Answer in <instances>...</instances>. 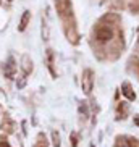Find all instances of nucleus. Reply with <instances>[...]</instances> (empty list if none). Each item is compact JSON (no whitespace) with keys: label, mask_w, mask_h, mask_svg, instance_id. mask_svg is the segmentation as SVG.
Segmentation results:
<instances>
[{"label":"nucleus","mask_w":139,"mask_h":147,"mask_svg":"<svg viewBox=\"0 0 139 147\" xmlns=\"http://www.w3.org/2000/svg\"><path fill=\"white\" fill-rule=\"evenodd\" d=\"M96 37L99 42H107V40H110L113 37V31L107 26H100L96 31Z\"/></svg>","instance_id":"2"},{"label":"nucleus","mask_w":139,"mask_h":147,"mask_svg":"<svg viewBox=\"0 0 139 147\" xmlns=\"http://www.w3.org/2000/svg\"><path fill=\"white\" fill-rule=\"evenodd\" d=\"M102 21H118V16L117 15H105L104 18H102Z\"/></svg>","instance_id":"8"},{"label":"nucleus","mask_w":139,"mask_h":147,"mask_svg":"<svg viewBox=\"0 0 139 147\" xmlns=\"http://www.w3.org/2000/svg\"><path fill=\"white\" fill-rule=\"evenodd\" d=\"M29 20H31V13L28 11V10H26V11H23V16H21V21H20V26H18V29H20V31H24V29H26Z\"/></svg>","instance_id":"5"},{"label":"nucleus","mask_w":139,"mask_h":147,"mask_svg":"<svg viewBox=\"0 0 139 147\" xmlns=\"http://www.w3.org/2000/svg\"><path fill=\"white\" fill-rule=\"evenodd\" d=\"M81 86H83V91L86 92V94H91L92 86H94V78H92V71H91V69H86V71L83 73Z\"/></svg>","instance_id":"1"},{"label":"nucleus","mask_w":139,"mask_h":147,"mask_svg":"<svg viewBox=\"0 0 139 147\" xmlns=\"http://www.w3.org/2000/svg\"><path fill=\"white\" fill-rule=\"evenodd\" d=\"M0 147H10L7 142H0Z\"/></svg>","instance_id":"11"},{"label":"nucleus","mask_w":139,"mask_h":147,"mask_svg":"<svg viewBox=\"0 0 139 147\" xmlns=\"http://www.w3.org/2000/svg\"><path fill=\"white\" fill-rule=\"evenodd\" d=\"M7 2H13V0H7Z\"/></svg>","instance_id":"12"},{"label":"nucleus","mask_w":139,"mask_h":147,"mask_svg":"<svg viewBox=\"0 0 139 147\" xmlns=\"http://www.w3.org/2000/svg\"><path fill=\"white\" fill-rule=\"evenodd\" d=\"M15 71H16V65H15V60L10 57L8 61H7V65H5V76L7 78H13Z\"/></svg>","instance_id":"3"},{"label":"nucleus","mask_w":139,"mask_h":147,"mask_svg":"<svg viewBox=\"0 0 139 147\" xmlns=\"http://www.w3.org/2000/svg\"><path fill=\"white\" fill-rule=\"evenodd\" d=\"M121 92L130 100H134L136 99V94L133 92V89H131V86H130V82H123V84H121Z\"/></svg>","instance_id":"4"},{"label":"nucleus","mask_w":139,"mask_h":147,"mask_svg":"<svg viewBox=\"0 0 139 147\" xmlns=\"http://www.w3.org/2000/svg\"><path fill=\"white\" fill-rule=\"evenodd\" d=\"M138 31H139V28H138Z\"/></svg>","instance_id":"13"},{"label":"nucleus","mask_w":139,"mask_h":147,"mask_svg":"<svg viewBox=\"0 0 139 147\" xmlns=\"http://www.w3.org/2000/svg\"><path fill=\"white\" fill-rule=\"evenodd\" d=\"M24 82H26L24 79H23V81H20V82H18V87H23V86H24Z\"/></svg>","instance_id":"10"},{"label":"nucleus","mask_w":139,"mask_h":147,"mask_svg":"<svg viewBox=\"0 0 139 147\" xmlns=\"http://www.w3.org/2000/svg\"><path fill=\"white\" fill-rule=\"evenodd\" d=\"M42 39L47 40L49 39V28H47V23L42 21Z\"/></svg>","instance_id":"7"},{"label":"nucleus","mask_w":139,"mask_h":147,"mask_svg":"<svg viewBox=\"0 0 139 147\" xmlns=\"http://www.w3.org/2000/svg\"><path fill=\"white\" fill-rule=\"evenodd\" d=\"M52 138H53V147H60V136L55 131L52 133Z\"/></svg>","instance_id":"9"},{"label":"nucleus","mask_w":139,"mask_h":147,"mask_svg":"<svg viewBox=\"0 0 139 147\" xmlns=\"http://www.w3.org/2000/svg\"><path fill=\"white\" fill-rule=\"evenodd\" d=\"M115 147H131V144L125 138H118L117 142H115Z\"/></svg>","instance_id":"6"}]
</instances>
